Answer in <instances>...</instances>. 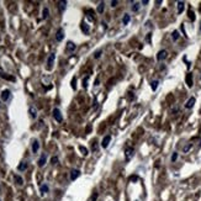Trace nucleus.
Masks as SVG:
<instances>
[{
    "label": "nucleus",
    "instance_id": "obj_4",
    "mask_svg": "<svg viewBox=\"0 0 201 201\" xmlns=\"http://www.w3.org/2000/svg\"><path fill=\"white\" fill-rule=\"evenodd\" d=\"M63 38H64V30L62 27H59L57 30V32H56V41L57 42H62Z\"/></svg>",
    "mask_w": 201,
    "mask_h": 201
},
{
    "label": "nucleus",
    "instance_id": "obj_19",
    "mask_svg": "<svg viewBox=\"0 0 201 201\" xmlns=\"http://www.w3.org/2000/svg\"><path fill=\"white\" fill-rule=\"evenodd\" d=\"M14 180L16 182L17 185H22V184H24V179L20 176V175H16V174H15V175H14Z\"/></svg>",
    "mask_w": 201,
    "mask_h": 201
},
{
    "label": "nucleus",
    "instance_id": "obj_12",
    "mask_svg": "<svg viewBox=\"0 0 201 201\" xmlns=\"http://www.w3.org/2000/svg\"><path fill=\"white\" fill-rule=\"evenodd\" d=\"M79 175H80V170H79V169H73V170L70 172V180L73 182V180L78 179Z\"/></svg>",
    "mask_w": 201,
    "mask_h": 201
},
{
    "label": "nucleus",
    "instance_id": "obj_8",
    "mask_svg": "<svg viewBox=\"0 0 201 201\" xmlns=\"http://www.w3.org/2000/svg\"><path fill=\"white\" fill-rule=\"evenodd\" d=\"M10 96H11V91H10L9 89L3 90V91H1V94H0V97H1L3 101H8V100L10 99Z\"/></svg>",
    "mask_w": 201,
    "mask_h": 201
},
{
    "label": "nucleus",
    "instance_id": "obj_13",
    "mask_svg": "<svg viewBox=\"0 0 201 201\" xmlns=\"http://www.w3.org/2000/svg\"><path fill=\"white\" fill-rule=\"evenodd\" d=\"M29 114H30V117L35 120L37 117V109L35 106H30L29 107Z\"/></svg>",
    "mask_w": 201,
    "mask_h": 201
},
{
    "label": "nucleus",
    "instance_id": "obj_23",
    "mask_svg": "<svg viewBox=\"0 0 201 201\" xmlns=\"http://www.w3.org/2000/svg\"><path fill=\"white\" fill-rule=\"evenodd\" d=\"M104 9H105V3H100L99 5H97V9H96V11L99 12V14H103L104 12Z\"/></svg>",
    "mask_w": 201,
    "mask_h": 201
},
{
    "label": "nucleus",
    "instance_id": "obj_9",
    "mask_svg": "<svg viewBox=\"0 0 201 201\" xmlns=\"http://www.w3.org/2000/svg\"><path fill=\"white\" fill-rule=\"evenodd\" d=\"M195 103H196V99H195L194 96H191V97L188 100V101H186V104H185V109H188V110L192 109L194 105H195Z\"/></svg>",
    "mask_w": 201,
    "mask_h": 201
},
{
    "label": "nucleus",
    "instance_id": "obj_35",
    "mask_svg": "<svg viewBox=\"0 0 201 201\" xmlns=\"http://www.w3.org/2000/svg\"><path fill=\"white\" fill-rule=\"evenodd\" d=\"M51 163L54 165V164H57L58 163V158L57 157H52V159H51Z\"/></svg>",
    "mask_w": 201,
    "mask_h": 201
},
{
    "label": "nucleus",
    "instance_id": "obj_26",
    "mask_svg": "<svg viewBox=\"0 0 201 201\" xmlns=\"http://www.w3.org/2000/svg\"><path fill=\"white\" fill-rule=\"evenodd\" d=\"M139 8H141V3H133V5H132V11H134V12H137L138 10H139Z\"/></svg>",
    "mask_w": 201,
    "mask_h": 201
},
{
    "label": "nucleus",
    "instance_id": "obj_22",
    "mask_svg": "<svg viewBox=\"0 0 201 201\" xmlns=\"http://www.w3.org/2000/svg\"><path fill=\"white\" fill-rule=\"evenodd\" d=\"M48 16H49V9L46 6V8H43V10H42V19H48Z\"/></svg>",
    "mask_w": 201,
    "mask_h": 201
},
{
    "label": "nucleus",
    "instance_id": "obj_10",
    "mask_svg": "<svg viewBox=\"0 0 201 201\" xmlns=\"http://www.w3.org/2000/svg\"><path fill=\"white\" fill-rule=\"evenodd\" d=\"M46 162H47V154L46 153H42L41 154V157H39V159H38V167H43L45 164H46Z\"/></svg>",
    "mask_w": 201,
    "mask_h": 201
},
{
    "label": "nucleus",
    "instance_id": "obj_38",
    "mask_svg": "<svg viewBox=\"0 0 201 201\" xmlns=\"http://www.w3.org/2000/svg\"><path fill=\"white\" fill-rule=\"evenodd\" d=\"M96 199H97V192H94V195L91 197V201H96Z\"/></svg>",
    "mask_w": 201,
    "mask_h": 201
},
{
    "label": "nucleus",
    "instance_id": "obj_39",
    "mask_svg": "<svg viewBox=\"0 0 201 201\" xmlns=\"http://www.w3.org/2000/svg\"><path fill=\"white\" fill-rule=\"evenodd\" d=\"M151 36H152V33L149 32V33L147 35V38H146V39H147V42H151Z\"/></svg>",
    "mask_w": 201,
    "mask_h": 201
},
{
    "label": "nucleus",
    "instance_id": "obj_5",
    "mask_svg": "<svg viewBox=\"0 0 201 201\" xmlns=\"http://www.w3.org/2000/svg\"><path fill=\"white\" fill-rule=\"evenodd\" d=\"M167 57H168V52H167L165 49H160V51L157 53V61L162 62V61H164Z\"/></svg>",
    "mask_w": 201,
    "mask_h": 201
},
{
    "label": "nucleus",
    "instance_id": "obj_32",
    "mask_svg": "<svg viewBox=\"0 0 201 201\" xmlns=\"http://www.w3.org/2000/svg\"><path fill=\"white\" fill-rule=\"evenodd\" d=\"M93 10H86V16H88V19L89 20H94V17H93Z\"/></svg>",
    "mask_w": 201,
    "mask_h": 201
},
{
    "label": "nucleus",
    "instance_id": "obj_41",
    "mask_svg": "<svg viewBox=\"0 0 201 201\" xmlns=\"http://www.w3.org/2000/svg\"><path fill=\"white\" fill-rule=\"evenodd\" d=\"M146 26H147V27H151V21H147V22H146Z\"/></svg>",
    "mask_w": 201,
    "mask_h": 201
},
{
    "label": "nucleus",
    "instance_id": "obj_16",
    "mask_svg": "<svg viewBox=\"0 0 201 201\" xmlns=\"http://www.w3.org/2000/svg\"><path fill=\"white\" fill-rule=\"evenodd\" d=\"M38 149H39V142H38L37 139H35L33 142H32V152L33 153H37Z\"/></svg>",
    "mask_w": 201,
    "mask_h": 201
},
{
    "label": "nucleus",
    "instance_id": "obj_34",
    "mask_svg": "<svg viewBox=\"0 0 201 201\" xmlns=\"http://www.w3.org/2000/svg\"><path fill=\"white\" fill-rule=\"evenodd\" d=\"M189 17H190L191 21H194V20H195V14H194L191 10H189Z\"/></svg>",
    "mask_w": 201,
    "mask_h": 201
},
{
    "label": "nucleus",
    "instance_id": "obj_28",
    "mask_svg": "<svg viewBox=\"0 0 201 201\" xmlns=\"http://www.w3.org/2000/svg\"><path fill=\"white\" fill-rule=\"evenodd\" d=\"M101 54H103V49H97V51L94 53V58H95V59H99L100 57H101Z\"/></svg>",
    "mask_w": 201,
    "mask_h": 201
},
{
    "label": "nucleus",
    "instance_id": "obj_42",
    "mask_svg": "<svg viewBox=\"0 0 201 201\" xmlns=\"http://www.w3.org/2000/svg\"><path fill=\"white\" fill-rule=\"evenodd\" d=\"M103 26H104V29H105V30L107 29V24H106V22H103Z\"/></svg>",
    "mask_w": 201,
    "mask_h": 201
},
{
    "label": "nucleus",
    "instance_id": "obj_44",
    "mask_svg": "<svg viewBox=\"0 0 201 201\" xmlns=\"http://www.w3.org/2000/svg\"><path fill=\"white\" fill-rule=\"evenodd\" d=\"M200 32H201V21H200Z\"/></svg>",
    "mask_w": 201,
    "mask_h": 201
},
{
    "label": "nucleus",
    "instance_id": "obj_1",
    "mask_svg": "<svg viewBox=\"0 0 201 201\" xmlns=\"http://www.w3.org/2000/svg\"><path fill=\"white\" fill-rule=\"evenodd\" d=\"M133 155H134V149L132 147H126L125 148V159H126V162H130Z\"/></svg>",
    "mask_w": 201,
    "mask_h": 201
},
{
    "label": "nucleus",
    "instance_id": "obj_7",
    "mask_svg": "<svg viewBox=\"0 0 201 201\" xmlns=\"http://www.w3.org/2000/svg\"><path fill=\"white\" fill-rule=\"evenodd\" d=\"M110 142H111V136L107 134V136H105V137L103 138V141H101V147H103L104 149H106V148L110 146Z\"/></svg>",
    "mask_w": 201,
    "mask_h": 201
},
{
    "label": "nucleus",
    "instance_id": "obj_21",
    "mask_svg": "<svg viewBox=\"0 0 201 201\" xmlns=\"http://www.w3.org/2000/svg\"><path fill=\"white\" fill-rule=\"evenodd\" d=\"M186 84H188L189 88L192 86V74H191V73H189V74L186 75Z\"/></svg>",
    "mask_w": 201,
    "mask_h": 201
},
{
    "label": "nucleus",
    "instance_id": "obj_3",
    "mask_svg": "<svg viewBox=\"0 0 201 201\" xmlns=\"http://www.w3.org/2000/svg\"><path fill=\"white\" fill-rule=\"evenodd\" d=\"M54 61H56V53H51L47 58V69L51 70L53 68V64H54Z\"/></svg>",
    "mask_w": 201,
    "mask_h": 201
},
{
    "label": "nucleus",
    "instance_id": "obj_36",
    "mask_svg": "<svg viewBox=\"0 0 201 201\" xmlns=\"http://www.w3.org/2000/svg\"><path fill=\"white\" fill-rule=\"evenodd\" d=\"M96 143H97L96 141H95V142H93V151H94V152L97 151V146H96Z\"/></svg>",
    "mask_w": 201,
    "mask_h": 201
},
{
    "label": "nucleus",
    "instance_id": "obj_43",
    "mask_svg": "<svg viewBox=\"0 0 201 201\" xmlns=\"http://www.w3.org/2000/svg\"><path fill=\"white\" fill-rule=\"evenodd\" d=\"M138 178L137 176H131V180H134V182H136V180H137Z\"/></svg>",
    "mask_w": 201,
    "mask_h": 201
},
{
    "label": "nucleus",
    "instance_id": "obj_33",
    "mask_svg": "<svg viewBox=\"0 0 201 201\" xmlns=\"http://www.w3.org/2000/svg\"><path fill=\"white\" fill-rule=\"evenodd\" d=\"M88 79H89V77H86V78H84V80H83V88H88Z\"/></svg>",
    "mask_w": 201,
    "mask_h": 201
},
{
    "label": "nucleus",
    "instance_id": "obj_15",
    "mask_svg": "<svg viewBox=\"0 0 201 201\" xmlns=\"http://www.w3.org/2000/svg\"><path fill=\"white\" fill-rule=\"evenodd\" d=\"M58 8H59V12L63 14V11L67 8V1H58Z\"/></svg>",
    "mask_w": 201,
    "mask_h": 201
},
{
    "label": "nucleus",
    "instance_id": "obj_25",
    "mask_svg": "<svg viewBox=\"0 0 201 201\" xmlns=\"http://www.w3.org/2000/svg\"><path fill=\"white\" fill-rule=\"evenodd\" d=\"M179 37H180L179 31H178V30L173 31V33H172V38H173V41H178V38H179Z\"/></svg>",
    "mask_w": 201,
    "mask_h": 201
},
{
    "label": "nucleus",
    "instance_id": "obj_31",
    "mask_svg": "<svg viewBox=\"0 0 201 201\" xmlns=\"http://www.w3.org/2000/svg\"><path fill=\"white\" fill-rule=\"evenodd\" d=\"M176 159H178V152H174V153L172 154V158H170V160H172V162L174 163Z\"/></svg>",
    "mask_w": 201,
    "mask_h": 201
},
{
    "label": "nucleus",
    "instance_id": "obj_20",
    "mask_svg": "<svg viewBox=\"0 0 201 201\" xmlns=\"http://www.w3.org/2000/svg\"><path fill=\"white\" fill-rule=\"evenodd\" d=\"M39 191H41V194H42V195L47 194V192L49 191V188H48V185H47V184H43V185H41V188H39Z\"/></svg>",
    "mask_w": 201,
    "mask_h": 201
},
{
    "label": "nucleus",
    "instance_id": "obj_17",
    "mask_svg": "<svg viewBox=\"0 0 201 201\" xmlns=\"http://www.w3.org/2000/svg\"><path fill=\"white\" fill-rule=\"evenodd\" d=\"M130 21H131V16H130V14H125L124 17H122V24L126 26V25L130 24Z\"/></svg>",
    "mask_w": 201,
    "mask_h": 201
},
{
    "label": "nucleus",
    "instance_id": "obj_27",
    "mask_svg": "<svg viewBox=\"0 0 201 201\" xmlns=\"http://www.w3.org/2000/svg\"><path fill=\"white\" fill-rule=\"evenodd\" d=\"M79 149H80V152H82L83 155H88V154H89V151H88L84 146H79Z\"/></svg>",
    "mask_w": 201,
    "mask_h": 201
},
{
    "label": "nucleus",
    "instance_id": "obj_24",
    "mask_svg": "<svg viewBox=\"0 0 201 201\" xmlns=\"http://www.w3.org/2000/svg\"><path fill=\"white\" fill-rule=\"evenodd\" d=\"M158 85H159V82H158V80H153V82H151V89H152L153 91L157 90Z\"/></svg>",
    "mask_w": 201,
    "mask_h": 201
},
{
    "label": "nucleus",
    "instance_id": "obj_14",
    "mask_svg": "<svg viewBox=\"0 0 201 201\" xmlns=\"http://www.w3.org/2000/svg\"><path fill=\"white\" fill-rule=\"evenodd\" d=\"M27 167H29L27 162H21V163L17 165V170H19V172H25V170L27 169Z\"/></svg>",
    "mask_w": 201,
    "mask_h": 201
},
{
    "label": "nucleus",
    "instance_id": "obj_40",
    "mask_svg": "<svg viewBox=\"0 0 201 201\" xmlns=\"http://www.w3.org/2000/svg\"><path fill=\"white\" fill-rule=\"evenodd\" d=\"M148 3H149V1H148V0H143V1H142V3H141V4H143V5H147Z\"/></svg>",
    "mask_w": 201,
    "mask_h": 201
},
{
    "label": "nucleus",
    "instance_id": "obj_29",
    "mask_svg": "<svg viewBox=\"0 0 201 201\" xmlns=\"http://www.w3.org/2000/svg\"><path fill=\"white\" fill-rule=\"evenodd\" d=\"M191 147H192V144H191V143L186 144V146H185V147L183 148V152H184V153H188V152H189V151L191 149Z\"/></svg>",
    "mask_w": 201,
    "mask_h": 201
},
{
    "label": "nucleus",
    "instance_id": "obj_37",
    "mask_svg": "<svg viewBox=\"0 0 201 201\" xmlns=\"http://www.w3.org/2000/svg\"><path fill=\"white\" fill-rule=\"evenodd\" d=\"M117 4H118V1H117V0H112V1H111V6H112V8H115Z\"/></svg>",
    "mask_w": 201,
    "mask_h": 201
},
{
    "label": "nucleus",
    "instance_id": "obj_30",
    "mask_svg": "<svg viewBox=\"0 0 201 201\" xmlns=\"http://www.w3.org/2000/svg\"><path fill=\"white\" fill-rule=\"evenodd\" d=\"M72 88H73V90L77 89V78H75V77L72 79Z\"/></svg>",
    "mask_w": 201,
    "mask_h": 201
},
{
    "label": "nucleus",
    "instance_id": "obj_11",
    "mask_svg": "<svg viewBox=\"0 0 201 201\" xmlns=\"http://www.w3.org/2000/svg\"><path fill=\"white\" fill-rule=\"evenodd\" d=\"M80 30H82L83 33H85V35H89L90 33V27H89V25L85 21L82 22V25H80Z\"/></svg>",
    "mask_w": 201,
    "mask_h": 201
},
{
    "label": "nucleus",
    "instance_id": "obj_2",
    "mask_svg": "<svg viewBox=\"0 0 201 201\" xmlns=\"http://www.w3.org/2000/svg\"><path fill=\"white\" fill-rule=\"evenodd\" d=\"M52 114H53V118L56 120L57 122H62L63 121V115H62V112H61V110L59 109H53V111H52Z\"/></svg>",
    "mask_w": 201,
    "mask_h": 201
},
{
    "label": "nucleus",
    "instance_id": "obj_18",
    "mask_svg": "<svg viewBox=\"0 0 201 201\" xmlns=\"http://www.w3.org/2000/svg\"><path fill=\"white\" fill-rule=\"evenodd\" d=\"M178 14H182L184 11V8H185V3L184 1H178Z\"/></svg>",
    "mask_w": 201,
    "mask_h": 201
},
{
    "label": "nucleus",
    "instance_id": "obj_6",
    "mask_svg": "<svg viewBox=\"0 0 201 201\" xmlns=\"http://www.w3.org/2000/svg\"><path fill=\"white\" fill-rule=\"evenodd\" d=\"M75 48H77V45L74 42H72V41L67 42V45H66V52L67 53H73L75 51Z\"/></svg>",
    "mask_w": 201,
    "mask_h": 201
}]
</instances>
